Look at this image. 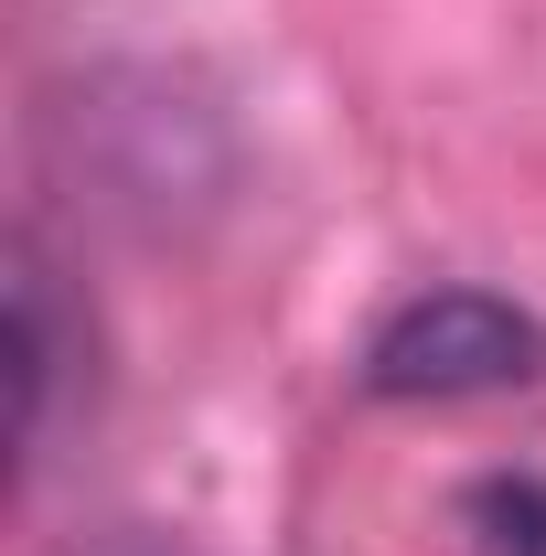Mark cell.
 I'll use <instances>...</instances> for the list:
<instances>
[{
	"mask_svg": "<svg viewBox=\"0 0 546 556\" xmlns=\"http://www.w3.org/2000/svg\"><path fill=\"white\" fill-rule=\"evenodd\" d=\"M11 460L33 450L44 428V386H54V289H44V257L11 247Z\"/></svg>",
	"mask_w": 546,
	"mask_h": 556,
	"instance_id": "2",
	"label": "cell"
},
{
	"mask_svg": "<svg viewBox=\"0 0 546 556\" xmlns=\"http://www.w3.org/2000/svg\"><path fill=\"white\" fill-rule=\"evenodd\" d=\"M546 375V332L493 300V289H429L408 300L375 343H364V386L375 396H493V386H536Z\"/></svg>",
	"mask_w": 546,
	"mask_h": 556,
	"instance_id": "1",
	"label": "cell"
},
{
	"mask_svg": "<svg viewBox=\"0 0 546 556\" xmlns=\"http://www.w3.org/2000/svg\"><path fill=\"white\" fill-rule=\"evenodd\" d=\"M472 514L493 525V546H504V556H546V482H536V471H514V482H482Z\"/></svg>",
	"mask_w": 546,
	"mask_h": 556,
	"instance_id": "3",
	"label": "cell"
}]
</instances>
